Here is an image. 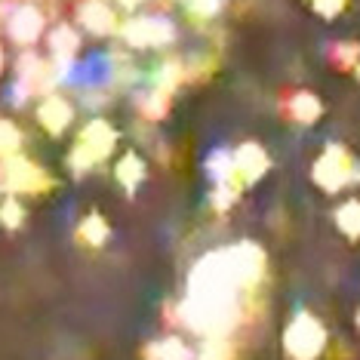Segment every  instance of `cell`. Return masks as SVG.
<instances>
[{
    "mask_svg": "<svg viewBox=\"0 0 360 360\" xmlns=\"http://www.w3.org/2000/svg\"><path fill=\"white\" fill-rule=\"evenodd\" d=\"M117 145V133L108 120H89V124L80 129L77 145L68 154V163L75 173H89L96 163H102Z\"/></svg>",
    "mask_w": 360,
    "mask_h": 360,
    "instance_id": "obj_1",
    "label": "cell"
},
{
    "mask_svg": "<svg viewBox=\"0 0 360 360\" xmlns=\"http://www.w3.org/2000/svg\"><path fill=\"white\" fill-rule=\"evenodd\" d=\"M0 185H4V191H10V194H40L53 182L37 163H31L25 158H13L4 167V182Z\"/></svg>",
    "mask_w": 360,
    "mask_h": 360,
    "instance_id": "obj_2",
    "label": "cell"
},
{
    "mask_svg": "<svg viewBox=\"0 0 360 360\" xmlns=\"http://www.w3.org/2000/svg\"><path fill=\"white\" fill-rule=\"evenodd\" d=\"M124 40L129 46H139V50H145V46H167L176 40V28L169 25L167 19H151V15H145V19L127 22Z\"/></svg>",
    "mask_w": 360,
    "mask_h": 360,
    "instance_id": "obj_3",
    "label": "cell"
},
{
    "mask_svg": "<svg viewBox=\"0 0 360 360\" xmlns=\"http://www.w3.org/2000/svg\"><path fill=\"white\" fill-rule=\"evenodd\" d=\"M321 342H323L321 326L311 321L308 314H302L299 321L290 326V333H286V348H290V354L296 357V360L317 357V351H321Z\"/></svg>",
    "mask_w": 360,
    "mask_h": 360,
    "instance_id": "obj_4",
    "label": "cell"
},
{
    "mask_svg": "<svg viewBox=\"0 0 360 360\" xmlns=\"http://www.w3.org/2000/svg\"><path fill=\"white\" fill-rule=\"evenodd\" d=\"M348 154L342 151V148H330L323 154L321 160H317V167H314V179H317V185H323L326 191H339L342 185L348 182Z\"/></svg>",
    "mask_w": 360,
    "mask_h": 360,
    "instance_id": "obj_5",
    "label": "cell"
},
{
    "mask_svg": "<svg viewBox=\"0 0 360 360\" xmlns=\"http://www.w3.org/2000/svg\"><path fill=\"white\" fill-rule=\"evenodd\" d=\"M40 31H44V15H40L34 6H19V10L10 15V22H6V34L22 46L34 44L40 37Z\"/></svg>",
    "mask_w": 360,
    "mask_h": 360,
    "instance_id": "obj_6",
    "label": "cell"
},
{
    "mask_svg": "<svg viewBox=\"0 0 360 360\" xmlns=\"http://www.w3.org/2000/svg\"><path fill=\"white\" fill-rule=\"evenodd\" d=\"M37 117H40V124H44L46 133L59 136V133H65V129L71 127V120H75V108H71V102H65L62 96H50V99L40 105Z\"/></svg>",
    "mask_w": 360,
    "mask_h": 360,
    "instance_id": "obj_7",
    "label": "cell"
},
{
    "mask_svg": "<svg viewBox=\"0 0 360 360\" xmlns=\"http://www.w3.org/2000/svg\"><path fill=\"white\" fill-rule=\"evenodd\" d=\"M268 169V154L259 148V145H243L240 151L234 154V176L240 182H256V179Z\"/></svg>",
    "mask_w": 360,
    "mask_h": 360,
    "instance_id": "obj_8",
    "label": "cell"
},
{
    "mask_svg": "<svg viewBox=\"0 0 360 360\" xmlns=\"http://www.w3.org/2000/svg\"><path fill=\"white\" fill-rule=\"evenodd\" d=\"M77 15H80V22L93 31V34H111L114 22H117L114 19V13H111V6L102 4V0H84Z\"/></svg>",
    "mask_w": 360,
    "mask_h": 360,
    "instance_id": "obj_9",
    "label": "cell"
},
{
    "mask_svg": "<svg viewBox=\"0 0 360 360\" xmlns=\"http://www.w3.org/2000/svg\"><path fill=\"white\" fill-rule=\"evenodd\" d=\"M145 176H148L145 160L139 158L136 151H127L124 158H120V163H117V182L124 185L127 191H136V188L145 182Z\"/></svg>",
    "mask_w": 360,
    "mask_h": 360,
    "instance_id": "obj_10",
    "label": "cell"
},
{
    "mask_svg": "<svg viewBox=\"0 0 360 360\" xmlns=\"http://www.w3.org/2000/svg\"><path fill=\"white\" fill-rule=\"evenodd\" d=\"M50 46H53V56H56V59H59L62 65H68L71 56H75L77 46H80L77 31L71 28V25H56L53 34H50Z\"/></svg>",
    "mask_w": 360,
    "mask_h": 360,
    "instance_id": "obj_11",
    "label": "cell"
},
{
    "mask_svg": "<svg viewBox=\"0 0 360 360\" xmlns=\"http://www.w3.org/2000/svg\"><path fill=\"white\" fill-rule=\"evenodd\" d=\"M139 111H142L145 120H160L163 114L169 111V93H160V89H151V93H142L136 99Z\"/></svg>",
    "mask_w": 360,
    "mask_h": 360,
    "instance_id": "obj_12",
    "label": "cell"
},
{
    "mask_svg": "<svg viewBox=\"0 0 360 360\" xmlns=\"http://www.w3.org/2000/svg\"><path fill=\"white\" fill-rule=\"evenodd\" d=\"M182 80H185V65L173 59V62H167L158 71V77H154V89H160V93H173Z\"/></svg>",
    "mask_w": 360,
    "mask_h": 360,
    "instance_id": "obj_13",
    "label": "cell"
},
{
    "mask_svg": "<svg viewBox=\"0 0 360 360\" xmlns=\"http://www.w3.org/2000/svg\"><path fill=\"white\" fill-rule=\"evenodd\" d=\"M77 234H80V240L89 243V247H102L105 237H108V225H105L102 216H86L84 222H80Z\"/></svg>",
    "mask_w": 360,
    "mask_h": 360,
    "instance_id": "obj_14",
    "label": "cell"
},
{
    "mask_svg": "<svg viewBox=\"0 0 360 360\" xmlns=\"http://www.w3.org/2000/svg\"><path fill=\"white\" fill-rule=\"evenodd\" d=\"M292 117L302 120V124H314V120L321 117V102L311 93H299L296 99H292Z\"/></svg>",
    "mask_w": 360,
    "mask_h": 360,
    "instance_id": "obj_15",
    "label": "cell"
},
{
    "mask_svg": "<svg viewBox=\"0 0 360 360\" xmlns=\"http://www.w3.org/2000/svg\"><path fill=\"white\" fill-rule=\"evenodd\" d=\"M22 148V129L13 120H0V154L4 158H15Z\"/></svg>",
    "mask_w": 360,
    "mask_h": 360,
    "instance_id": "obj_16",
    "label": "cell"
},
{
    "mask_svg": "<svg viewBox=\"0 0 360 360\" xmlns=\"http://www.w3.org/2000/svg\"><path fill=\"white\" fill-rule=\"evenodd\" d=\"M339 225H342V231L351 234V237L360 234V203L357 200H351L348 207L339 210Z\"/></svg>",
    "mask_w": 360,
    "mask_h": 360,
    "instance_id": "obj_17",
    "label": "cell"
},
{
    "mask_svg": "<svg viewBox=\"0 0 360 360\" xmlns=\"http://www.w3.org/2000/svg\"><path fill=\"white\" fill-rule=\"evenodd\" d=\"M22 219H25V210H22V203L15 200V198L4 200V207H0V222H4L6 228H19Z\"/></svg>",
    "mask_w": 360,
    "mask_h": 360,
    "instance_id": "obj_18",
    "label": "cell"
},
{
    "mask_svg": "<svg viewBox=\"0 0 360 360\" xmlns=\"http://www.w3.org/2000/svg\"><path fill=\"white\" fill-rule=\"evenodd\" d=\"M158 354H160V360H188V351L179 345V342H163Z\"/></svg>",
    "mask_w": 360,
    "mask_h": 360,
    "instance_id": "obj_19",
    "label": "cell"
},
{
    "mask_svg": "<svg viewBox=\"0 0 360 360\" xmlns=\"http://www.w3.org/2000/svg\"><path fill=\"white\" fill-rule=\"evenodd\" d=\"M345 6V0H314V10L321 15H335Z\"/></svg>",
    "mask_w": 360,
    "mask_h": 360,
    "instance_id": "obj_20",
    "label": "cell"
},
{
    "mask_svg": "<svg viewBox=\"0 0 360 360\" xmlns=\"http://www.w3.org/2000/svg\"><path fill=\"white\" fill-rule=\"evenodd\" d=\"M0 71H4V50H0Z\"/></svg>",
    "mask_w": 360,
    "mask_h": 360,
    "instance_id": "obj_21",
    "label": "cell"
},
{
    "mask_svg": "<svg viewBox=\"0 0 360 360\" xmlns=\"http://www.w3.org/2000/svg\"><path fill=\"white\" fill-rule=\"evenodd\" d=\"M0 182H4V169H0Z\"/></svg>",
    "mask_w": 360,
    "mask_h": 360,
    "instance_id": "obj_22",
    "label": "cell"
}]
</instances>
